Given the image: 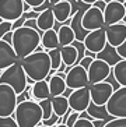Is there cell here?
Masks as SVG:
<instances>
[{
  "label": "cell",
  "mask_w": 126,
  "mask_h": 127,
  "mask_svg": "<svg viewBox=\"0 0 126 127\" xmlns=\"http://www.w3.org/2000/svg\"><path fill=\"white\" fill-rule=\"evenodd\" d=\"M104 127H126V117H112L105 122Z\"/></svg>",
  "instance_id": "1f68e13d"
},
{
  "label": "cell",
  "mask_w": 126,
  "mask_h": 127,
  "mask_svg": "<svg viewBox=\"0 0 126 127\" xmlns=\"http://www.w3.org/2000/svg\"><path fill=\"white\" fill-rule=\"evenodd\" d=\"M78 116H80V113L78 112H74V110H71L70 116H69V119H67V122L64 124H67V127H73L74 123H76V120L78 119Z\"/></svg>",
  "instance_id": "74e56055"
},
{
  "label": "cell",
  "mask_w": 126,
  "mask_h": 127,
  "mask_svg": "<svg viewBox=\"0 0 126 127\" xmlns=\"http://www.w3.org/2000/svg\"><path fill=\"white\" fill-rule=\"evenodd\" d=\"M71 45L77 49V55H78V56H77V64H78V62L85 56V50H87V49H85L84 42H83V41H77V39H74Z\"/></svg>",
  "instance_id": "4dcf8cb0"
},
{
  "label": "cell",
  "mask_w": 126,
  "mask_h": 127,
  "mask_svg": "<svg viewBox=\"0 0 126 127\" xmlns=\"http://www.w3.org/2000/svg\"><path fill=\"white\" fill-rule=\"evenodd\" d=\"M51 99H52L53 113H56L59 117H62V116L64 115L69 109H70V106H69V99H67V96H64V95L52 96Z\"/></svg>",
  "instance_id": "484cf974"
},
{
  "label": "cell",
  "mask_w": 126,
  "mask_h": 127,
  "mask_svg": "<svg viewBox=\"0 0 126 127\" xmlns=\"http://www.w3.org/2000/svg\"><path fill=\"white\" fill-rule=\"evenodd\" d=\"M66 80L59 77L58 74L52 75L49 78V90H51V95L52 96H58V95H63V92L66 91Z\"/></svg>",
  "instance_id": "d4e9b609"
},
{
  "label": "cell",
  "mask_w": 126,
  "mask_h": 127,
  "mask_svg": "<svg viewBox=\"0 0 126 127\" xmlns=\"http://www.w3.org/2000/svg\"><path fill=\"white\" fill-rule=\"evenodd\" d=\"M41 32H38L37 30L27 25H22L13 31V43L11 45L20 60L28 56L30 53L35 52V49L41 45Z\"/></svg>",
  "instance_id": "6da1fadb"
},
{
  "label": "cell",
  "mask_w": 126,
  "mask_h": 127,
  "mask_svg": "<svg viewBox=\"0 0 126 127\" xmlns=\"http://www.w3.org/2000/svg\"><path fill=\"white\" fill-rule=\"evenodd\" d=\"M41 43L46 50H51V49H55V48H60L58 32H56L55 28L44 31V34H42V36H41Z\"/></svg>",
  "instance_id": "7402d4cb"
},
{
  "label": "cell",
  "mask_w": 126,
  "mask_h": 127,
  "mask_svg": "<svg viewBox=\"0 0 126 127\" xmlns=\"http://www.w3.org/2000/svg\"><path fill=\"white\" fill-rule=\"evenodd\" d=\"M60 55H62V62L66 66H74L77 64V49L73 45L60 46Z\"/></svg>",
  "instance_id": "cb8c5ba5"
},
{
  "label": "cell",
  "mask_w": 126,
  "mask_h": 127,
  "mask_svg": "<svg viewBox=\"0 0 126 127\" xmlns=\"http://www.w3.org/2000/svg\"><path fill=\"white\" fill-rule=\"evenodd\" d=\"M125 17V6L119 0H111L107 3V7L104 10V20L105 25L121 23Z\"/></svg>",
  "instance_id": "5bb4252c"
},
{
  "label": "cell",
  "mask_w": 126,
  "mask_h": 127,
  "mask_svg": "<svg viewBox=\"0 0 126 127\" xmlns=\"http://www.w3.org/2000/svg\"><path fill=\"white\" fill-rule=\"evenodd\" d=\"M66 85L67 88L71 90H77V88H83V87H88V74L84 67H81L80 64H74L71 66L70 71L66 73Z\"/></svg>",
  "instance_id": "30bf717a"
},
{
  "label": "cell",
  "mask_w": 126,
  "mask_h": 127,
  "mask_svg": "<svg viewBox=\"0 0 126 127\" xmlns=\"http://www.w3.org/2000/svg\"><path fill=\"white\" fill-rule=\"evenodd\" d=\"M91 6H94V7L100 8V10H102V11H104L105 7H107V1H105V0H97L95 3H93Z\"/></svg>",
  "instance_id": "b9f144b4"
},
{
  "label": "cell",
  "mask_w": 126,
  "mask_h": 127,
  "mask_svg": "<svg viewBox=\"0 0 126 127\" xmlns=\"http://www.w3.org/2000/svg\"><path fill=\"white\" fill-rule=\"evenodd\" d=\"M39 105L42 108V120L49 119L51 116L53 115V109H52V99L48 98V99H42V101H38Z\"/></svg>",
  "instance_id": "f546056e"
},
{
  "label": "cell",
  "mask_w": 126,
  "mask_h": 127,
  "mask_svg": "<svg viewBox=\"0 0 126 127\" xmlns=\"http://www.w3.org/2000/svg\"><path fill=\"white\" fill-rule=\"evenodd\" d=\"M48 98H52L48 80H41V81L34 82L32 84V99L42 101V99H48Z\"/></svg>",
  "instance_id": "ffe728a7"
},
{
  "label": "cell",
  "mask_w": 126,
  "mask_h": 127,
  "mask_svg": "<svg viewBox=\"0 0 126 127\" xmlns=\"http://www.w3.org/2000/svg\"><path fill=\"white\" fill-rule=\"evenodd\" d=\"M0 127H20L13 116H0Z\"/></svg>",
  "instance_id": "d6a6232c"
},
{
  "label": "cell",
  "mask_w": 126,
  "mask_h": 127,
  "mask_svg": "<svg viewBox=\"0 0 126 127\" xmlns=\"http://www.w3.org/2000/svg\"><path fill=\"white\" fill-rule=\"evenodd\" d=\"M97 59H101L104 60V62H107L111 67H114L116 63H118L119 60L122 59V57L119 56V53L116 52V48H114L112 45H109V43H107L105 45V48L101 50V52H98L95 55Z\"/></svg>",
  "instance_id": "d6986e66"
},
{
  "label": "cell",
  "mask_w": 126,
  "mask_h": 127,
  "mask_svg": "<svg viewBox=\"0 0 126 127\" xmlns=\"http://www.w3.org/2000/svg\"><path fill=\"white\" fill-rule=\"evenodd\" d=\"M69 106L74 112H84L91 103V95H90V88L88 87H83L73 90L71 94L69 95Z\"/></svg>",
  "instance_id": "ba28073f"
},
{
  "label": "cell",
  "mask_w": 126,
  "mask_h": 127,
  "mask_svg": "<svg viewBox=\"0 0 126 127\" xmlns=\"http://www.w3.org/2000/svg\"><path fill=\"white\" fill-rule=\"evenodd\" d=\"M18 56L15 53L11 43L0 39V70H6L11 64L18 62Z\"/></svg>",
  "instance_id": "2e32d148"
},
{
  "label": "cell",
  "mask_w": 126,
  "mask_h": 127,
  "mask_svg": "<svg viewBox=\"0 0 126 127\" xmlns=\"http://www.w3.org/2000/svg\"><path fill=\"white\" fill-rule=\"evenodd\" d=\"M108 43L107 41V34H105V27L104 28H98V30L90 31L88 35L84 39L85 49L88 52L98 53L105 48V45Z\"/></svg>",
  "instance_id": "4fadbf2b"
},
{
  "label": "cell",
  "mask_w": 126,
  "mask_h": 127,
  "mask_svg": "<svg viewBox=\"0 0 126 127\" xmlns=\"http://www.w3.org/2000/svg\"><path fill=\"white\" fill-rule=\"evenodd\" d=\"M53 127H67V124H64V123H58L56 126H53Z\"/></svg>",
  "instance_id": "c3c4849f"
},
{
  "label": "cell",
  "mask_w": 126,
  "mask_h": 127,
  "mask_svg": "<svg viewBox=\"0 0 126 127\" xmlns=\"http://www.w3.org/2000/svg\"><path fill=\"white\" fill-rule=\"evenodd\" d=\"M1 21H3V18H1V17H0V23H1Z\"/></svg>",
  "instance_id": "816d5d0a"
},
{
  "label": "cell",
  "mask_w": 126,
  "mask_h": 127,
  "mask_svg": "<svg viewBox=\"0 0 126 127\" xmlns=\"http://www.w3.org/2000/svg\"><path fill=\"white\" fill-rule=\"evenodd\" d=\"M10 31H13V21H6V20H3L0 23V39L7 34V32H10Z\"/></svg>",
  "instance_id": "836d02e7"
},
{
  "label": "cell",
  "mask_w": 126,
  "mask_h": 127,
  "mask_svg": "<svg viewBox=\"0 0 126 127\" xmlns=\"http://www.w3.org/2000/svg\"><path fill=\"white\" fill-rule=\"evenodd\" d=\"M80 1H81V3H84V4H90V6H91L93 3H95L97 0H80Z\"/></svg>",
  "instance_id": "f6af8a7d"
},
{
  "label": "cell",
  "mask_w": 126,
  "mask_h": 127,
  "mask_svg": "<svg viewBox=\"0 0 126 127\" xmlns=\"http://www.w3.org/2000/svg\"><path fill=\"white\" fill-rule=\"evenodd\" d=\"M58 38H59V45L60 46H66V45H71L74 41V32L71 30L70 25L66 24H60V27L58 28Z\"/></svg>",
  "instance_id": "603a6c76"
},
{
  "label": "cell",
  "mask_w": 126,
  "mask_h": 127,
  "mask_svg": "<svg viewBox=\"0 0 126 127\" xmlns=\"http://www.w3.org/2000/svg\"><path fill=\"white\" fill-rule=\"evenodd\" d=\"M87 112L93 116L94 119H101V120H105V122H108V120L112 119V116L107 112L105 105H104V106H98V105H95V103L91 102L90 106L87 108Z\"/></svg>",
  "instance_id": "83f0119b"
},
{
  "label": "cell",
  "mask_w": 126,
  "mask_h": 127,
  "mask_svg": "<svg viewBox=\"0 0 126 127\" xmlns=\"http://www.w3.org/2000/svg\"><path fill=\"white\" fill-rule=\"evenodd\" d=\"M85 8H80V10H77V11L74 13V15H71V21H70V27L71 30H73L74 32V39H77V41H83L84 42L85 36L88 35L90 31H87L83 27V14H84Z\"/></svg>",
  "instance_id": "e0dca14e"
},
{
  "label": "cell",
  "mask_w": 126,
  "mask_h": 127,
  "mask_svg": "<svg viewBox=\"0 0 126 127\" xmlns=\"http://www.w3.org/2000/svg\"><path fill=\"white\" fill-rule=\"evenodd\" d=\"M25 20H27V17H25V14L22 13V15L20 17L18 20H15V21H13V31H14V30H17V28H20V27H22V25H24V23H25Z\"/></svg>",
  "instance_id": "ab89813d"
},
{
  "label": "cell",
  "mask_w": 126,
  "mask_h": 127,
  "mask_svg": "<svg viewBox=\"0 0 126 127\" xmlns=\"http://www.w3.org/2000/svg\"><path fill=\"white\" fill-rule=\"evenodd\" d=\"M105 108L112 117H126V87L121 85L112 92Z\"/></svg>",
  "instance_id": "5b68a950"
},
{
  "label": "cell",
  "mask_w": 126,
  "mask_h": 127,
  "mask_svg": "<svg viewBox=\"0 0 126 127\" xmlns=\"http://www.w3.org/2000/svg\"><path fill=\"white\" fill-rule=\"evenodd\" d=\"M83 27L87 31H94L98 28H104L105 27V20H104V11L100 8L90 6L83 14Z\"/></svg>",
  "instance_id": "8fae6325"
},
{
  "label": "cell",
  "mask_w": 126,
  "mask_h": 127,
  "mask_svg": "<svg viewBox=\"0 0 126 127\" xmlns=\"http://www.w3.org/2000/svg\"><path fill=\"white\" fill-rule=\"evenodd\" d=\"M94 59H95V57H93V56H87V55H85V56L83 57V59L80 60V62H78V64H80L81 67H84L85 70H88V67L91 66V63L94 62Z\"/></svg>",
  "instance_id": "8d00e7d4"
},
{
  "label": "cell",
  "mask_w": 126,
  "mask_h": 127,
  "mask_svg": "<svg viewBox=\"0 0 126 127\" xmlns=\"http://www.w3.org/2000/svg\"><path fill=\"white\" fill-rule=\"evenodd\" d=\"M55 23H56V18H55V15H53L52 7L44 10V11L39 13V15L37 17L38 28H39L42 32L51 30V28H53V27H55Z\"/></svg>",
  "instance_id": "44dd1931"
},
{
  "label": "cell",
  "mask_w": 126,
  "mask_h": 127,
  "mask_svg": "<svg viewBox=\"0 0 126 127\" xmlns=\"http://www.w3.org/2000/svg\"><path fill=\"white\" fill-rule=\"evenodd\" d=\"M24 13V0H0V17L6 21H15Z\"/></svg>",
  "instance_id": "9c48e42d"
},
{
  "label": "cell",
  "mask_w": 126,
  "mask_h": 127,
  "mask_svg": "<svg viewBox=\"0 0 126 127\" xmlns=\"http://www.w3.org/2000/svg\"><path fill=\"white\" fill-rule=\"evenodd\" d=\"M112 67L107 62L101 59H94V62L91 63V66L87 70V74H88V81L90 84H95V82H101L105 81L108 78V75L111 73Z\"/></svg>",
  "instance_id": "7c38bea8"
},
{
  "label": "cell",
  "mask_w": 126,
  "mask_h": 127,
  "mask_svg": "<svg viewBox=\"0 0 126 127\" xmlns=\"http://www.w3.org/2000/svg\"><path fill=\"white\" fill-rule=\"evenodd\" d=\"M1 39H3V41H6V42H8V43H13V31L7 32V34L4 35Z\"/></svg>",
  "instance_id": "ee69618b"
},
{
  "label": "cell",
  "mask_w": 126,
  "mask_h": 127,
  "mask_svg": "<svg viewBox=\"0 0 126 127\" xmlns=\"http://www.w3.org/2000/svg\"><path fill=\"white\" fill-rule=\"evenodd\" d=\"M35 127H49V126H45V124H38V126H35Z\"/></svg>",
  "instance_id": "f907efd6"
},
{
  "label": "cell",
  "mask_w": 126,
  "mask_h": 127,
  "mask_svg": "<svg viewBox=\"0 0 126 127\" xmlns=\"http://www.w3.org/2000/svg\"><path fill=\"white\" fill-rule=\"evenodd\" d=\"M0 84H7L13 90L17 92V95L22 92L28 85V77H27L24 67L21 64V60H18L17 63L11 64L10 67L3 70V73L0 74Z\"/></svg>",
  "instance_id": "277c9868"
},
{
  "label": "cell",
  "mask_w": 126,
  "mask_h": 127,
  "mask_svg": "<svg viewBox=\"0 0 126 127\" xmlns=\"http://www.w3.org/2000/svg\"><path fill=\"white\" fill-rule=\"evenodd\" d=\"M116 52L119 53V56L122 57V59H126V39L116 48Z\"/></svg>",
  "instance_id": "60d3db41"
},
{
  "label": "cell",
  "mask_w": 126,
  "mask_h": 127,
  "mask_svg": "<svg viewBox=\"0 0 126 127\" xmlns=\"http://www.w3.org/2000/svg\"><path fill=\"white\" fill-rule=\"evenodd\" d=\"M45 0H24V3L30 4L31 7H37V6H41Z\"/></svg>",
  "instance_id": "7bdbcfd3"
},
{
  "label": "cell",
  "mask_w": 126,
  "mask_h": 127,
  "mask_svg": "<svg viewBox=\"0 0 126 127\" xmlns=\"http://www.w3.org/2000/svg\"><path fill=\"white\" fill-rule=\"evenodd\" d=\"M60 122V117L56 113H53L49 119H45V120H42L41 122V124H45V126H49V127H53V126H56V124Z\"/></svg>",
  "instance_id": "e575fe53"
},
{
  "label": "cell",
  "mask_w": 126,
  "mask_h": 127,
  "mask_svg": "<svg viewBox=\"0 0 126 127\" xmlns=\"http://www.w3.org/2000/svg\"><path fill=\"white\" fill-rule=\"evenodd\" d=\"M17 103V92L7 84H0V116H13Z\"/></svg>",
  "instance_id": "8992f818"
},
{
  "label": "cell",
  "mask_w": 126,
  "mask_h": 127,
  "mask_svg": "<svg viewBox=\"0 0 126 127\" xmlns=\"http://www.w3.org/2000/svg\"><path fill=\"white\" fill-rule=\"evenodd\" d=\"M52 11L56 21L63 24L67 18L71 17V4L67 0H60L58 3L52 4Z\"/></svg>",
  "instance_id": "ac0fdd59"
},
{
  "label": "cell",
  "mask_w": 126,
  "mask_h": 127,
  "mask_svg": "<svg viewBox=\"0 0 126 127\" xmlns=\"http://www.w3.org/2000/svg\"><path fill=\"white\" fill-rule=\"evenodd\" d=\"M71 91H73V90H71V88H66V91L63 92V95H64V96H67V98H69V95H70V94H71Z\"/></svg>",
  "instance_id": "bcb514c9"
},
{
  "label": "cell",
  "mask_w": 126,
  "mask_h": 127,
  "mask_svg": "<svg viewBox=\"0 0 126 127\" xmlns=\"http://www.w3.org/2000/svg\"><path fill=\"white\" fill-rule=\"evenodd\" d=\"M112 73H114V77H115L119 85L126 87V59L119 60L112 67Z\"/></svg>",
  "instance_id": "4316f807"
},
{
  "label": "cell",
  "mask_w": 126,
  "mask_h": 127,
  "mask_svg": "<svg viewBox=\"0 0 126 127\" xmlns=\"http://www.w3.org/2000/svg\"><path fill=\"white\" fill-rule=\"evenodd\" d=\"M123 6H125V17H123L122 23H125V24H126V0H125V3H123Z\"/></svg>",
  "instance_id": "7dc6e473"
},
{
  "label": "cell",
  "mask_w": 126,
  "mask_h": 127,
  "mask_svg": "<svg viewBox=\"0 0 126 127\" xmlns=\"http://www.w3.org/2000/svg\"><path fill=\"white\" fill-rule=\"evenodd\" d=\"M77 1H80V0H77ZM80 3H81V1H80Z\"/></svg>",
  "instance_id": "f5cc1de1"
},
{
  "label": "cell",
  "mask_w": 126,
  "mask_h": 127,
  "mask_svg": "<svg viewBox=\"0 0 126 127\" xmlns=\"http://www.w3.org/2000/svg\"><path fill=\"white\" fill-rule=\"evenodd\" d=\"M88 88H90V95H91V102L98 105V106H104L108 102V99L111 98L112 92L115 91L112 84L108 81L90 84Z\"/></svg>",
  "instance_id": "52a82bcc"
},
{
  "label": "cell",
  "mask_w": 126,
  "mask_h": 127,
  "mask_svg": "<svg viewBox=\"0 0 126 127\" xmlns=\"http://www.w3.org/2000/svg\"><path fill=\"white\" fill-rule=\"evenodd\" d=\"M51 7H52V4H51V1H49V0H45V1L41 4V6L32 7V10H34V11H37V13H42L44 10H46V8H51Z\"/></svg>",
  "instance_id": "f35d334b"
},
{
  "label": "cell",
  "mask_w": 126,
  "mask_h": 127,
  "mask_svg": "<svg viewBox=\"0 0 126 127\" xmlns=\"http://www.w3.org/2000/svg\"><path fill=\"white\" fill-rule=\"evenodd\" d=\"M51 1V4H55V3H58V1H60V0H49Z\"/></svg>",
  "instance_id": "681fc988"
},
{
  "label": "cell",
  "mask_w": 126,
  "mask_h": 127,
  "mask_svg": "<svg viewBox=\"0 0 126 127\" xmlns=\"http://www.w3.org/2000/svg\"><path fill=\"white\" fill-rule=\"evenodd\" d=\"M73 127H94V123L88 119H81V117H78V119L76 120V123H74Z\"/></svg>",
  "instance_id": "d590c367"
},
{
  "label": "cell",
  "mask_w": 126,
  "mask_h": 127,
  "mask_svg": "<svg viewBox=\"0 0 126 127\" xmlns=\"http://www.w3.org/2000/svg\"><path fill=\"white\" fill-rule=\"evenodd\" d=\"M51 57V63H52V68L53 70H58L62 64V55H60V48H55L51 49V50H46Z\"/></svg>",
  "instance_id": "f1b7e54d"
},
{
  "label": "cell",
  "mask_w": 126,
  "mask_h": 127,
  "mask_svg": "<svg viewBox=\"0 0 126 127\" xmlns=\"http://www.w3.org/2000/svg\"><path fill=\"white\" fill-rule=\"evenodd\" d=\"M14 116L20 127H35L42 122V108L35 99L21 101L17 103Z\"/></svg>",
  "instance_id": "3957f363"
},
{
  "label": "cell",
  "mask_w": 126,
  "mask_h": 127,
  "mask_svg": "<svg viewBox=\"0 0 126 127\" xmlns=\"http://www.w3.org/2000/svg\"><path fill=\"white\" fill-rule=\"evenodd\" d=\"M105 34H107L108 43L114 48H118L126 39V24L121 21V23L105 25Z\"/></svg>",
  "instance_id": "9a60e30c"
},
{
  "label": "cell",
  "mask_w": 126,
  "mask_h": 127,
  "mask_svg": "<svg viewBox=\"0 0 126 127\" xmlns=\"http://www.w3.org/2000/svg\"><path fill=\"white\" fill-rule=\"evenodd\" d=\"M21 64L24 67L27 77L31 78L32 81L46 80L49 71L52 68L51 57H49L48 52H45V50H35V52L30 53L28 56L21 59Z\"/></svg>",
  "instance_id": "7a4b0ae2"
}]
</instances>
